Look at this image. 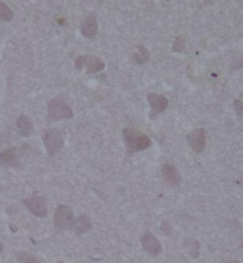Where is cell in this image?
I'll return each instance as SVG.
<instances>
[{"label": "cell", "mask_w": 243, "mask_h": 263, "mask_svg": "<svg viewBox=\"0 0 243 263\" xmlns=\"http://www.w3.org/2000/svg\"><path fill=\"white\" fill-rule=\"evenodd\" d=\"M123 141L130 152L145 151L152 145V141L147 134L134 128H124Z\"/></svg>", "instance_id": "1"}, {"label": "cell", "mask_w": 243, "mask_h": 263, "mask_svg": "<svg viewBox=\"0 0 243 263\" xmlns=\"http://www.w3.org/2000/svg\"><path fill=\"white\" fill-rule=\"evenodd\" d=\"M76 219L73 210L66 204H59L54 212L53 222L57 229L69 230L74 229Z\"/></svg>", "instance_id": "2"}, {"label": "cell", "mask_w": 243, "mask_h": 263, "mask_svg": "<svg viewBox=\"0 0 243 263\" xmlns=\"http://www.w3.org/2000/svg\"><path fill=\"white\" fill-rule=\"evenodd\" d=\"M47 114L53 121L68 120L73 118V110L65 100L55 98L50 100L47 105Z\"/></svg>", "instance_id": "3"}, {"label": "cell", "mask_w": 243, "mask_h": 263, "mask_svg": "<svg viewBox=\"0 0 243 263\" xmlns=\"http://www.w3.org/2000/svg\"><path fill=\"white\" fill-rule=\"evenodd\" d=\"M43 141L46 151L50 156H54L64 148V141L61 131L56 128H49L43 134Z\"/></svg>", "instance_id": "4"}, {"label": "cell", "mask_w": 243, "mask_h": 263, "mask_svg": "<svg viewBox=\"0 0 243 263\" xmlns=\"http://www.w3.org/2000/svg\"><path fill=\"white\" fill-rule=\"evenodd\" d=\"M23 203L35 217L46 218L48 215L47 201L43 196H32L23 199Z\"/></svg>", "instance_id": "5"}, {"label": "cell", "mask_w": 243, "mask_h": 263, "mask_svg": "<svg viewBox=\"0 0 243 263\" xmlns=\"http://www.w3.org/2000/svg\"><path fill=\"white\" fill-rule=\"evenodd\" d=\"M86 66L87 74H94L104 69L105 64L100 58L91 56H80L75 61V66L77 70H80Z\"/></svg>", "instance_id": "6"}, {"label": "cell", "mask_w": 243, "mask_h": 263, "mask_svg": "<svg viewBox=\"0 0 243 263\" xmlns=\"http://www.w3.org/2000/svg\"><path fill=\"white\" fill-rule=\"evenodd\" d=\"M142 248L147 254L155 257L159 256L162 252V245L154 234L147 231L140 238Z\"/></svg>", "instance_id": "7"}, {"label": "cell", "mask_w": 243, "mask_h": 263, "mask_svg": "<svg viewBox=\"0 0 243 263\" xmlns=\"http://www.w3.org/2000/svg\"><path fill=\"white\" fill-rule=\"evenodd\" d=\"M186 139L194 152L200 154L204 151L206 145V135L203 128H199L188 133Z\"/></svg>", "instance_id": "8"}, {"label": "cell", "mask_w": 243, "mask_h": 263, "mask_svg": "<svg viewBox=\"0 0 243 263\" xmlns=\"http://www.w3.org/2000/svg\"><path fill=\"white\" fill-rule=\"evenodd\" d=\"M147 100L151 109V114L157 115L164 112L168 106L169 100L163 95H158L155 93H150L147 95Z\"/></svg>", "instance_id": "9"}, {"label": "cell", "mask_w": 243, "mask_h": 263, "mask_svg": "<svg viewBox=\"0 0 243 263\" xmlns=\"http://www.w3.org/2000/svg\"><path fill=\"white\" fill-rule=\"evenodd\" d=\"M80 32L84 37L92 39L98 33V19L95 13H90L87 15L80 27Z\"/></svg>", "instance_id": "10"}, {"label": "cell", "mask_w": 243, "mask_h": 263, "mask_svg": "<svg viewBox=\"0 0 243 263\" xmlns=\"http://www.w3.org/2000/svg\"><path fill=\"white\" fill-rule=\"evenodd\" d=\"M162 176L165 185L169 187H175L181 182V175L177 167L171 164H166L162 168Z\"/></svg>", "instance_id": "11"}, {"label": "cell", "mask_w": 243, "mask_h": 263, "mask_svg": "<svg viewBox=\"0 0 243 263\" xmlns=\"http://www.w3.org/2000/svg\"><path fill=\"white\" fill-rule=\"evenodd\" d=\"M0 166L6 168H16L20 167V162L18 159L16 148H7L0 152Z\"/></svg>", "instance_id": "12"}, {"label": "cell", "mask_w": 243, "mask_h": 263, "mask_svg": "<svg viewBox=\"0 0 243 263\" xmlns=\"http://www.w3.org/2000/svg\"><path fill=\"white\" fill-rule=\"evenodd\" d=\"M18 133L21 137H28L34 132V125L28 116L22 114L16 120Z\"/></svg>", "instance_id": "13"}, {"label": "cell", "mask_w": 243, "mask_h": 263, "mask_svg": "<svg viewBox=\"0 0 243 263\" xmlns=\"http://www.w3.org/2000/svg\"><path fill=\"white\" fill-rule=\"evenodd\" d=\"M74 229L76 230V232L79 235L87 232L92 229L91 219L87 215L83 214V215H80V217L76 219Z\"/></svg>", "instance_id": "14"}, {"label": "cell", "mask_w": 243, "mask_h": 263, "mask_svg": "<svg viewBox=\"0 0 243 263\" xmlns=\"http://www.w3.org/2000/svg\"><path fill=\"white\" fill-rule=\"evenodd\" d=\"M185 247L188 250L192 258L196 259L199 256V251H200V243L199 241L192 239V238H188L185 242Z\"/></svg>", "instance_id": "15"}, {"label": "cell", "mask_w": 243, "mask_h": 263, "mask_svg": "<svg viewBox=\"0 0 243 263\" xmlns=\"http://www.w3.org/2000/svg\"><path fill=\"white\" fill-rule=\"evenodd\" d=\"M14 13L5 2L0 1V20L9 23L12 21Z\"/></svg>", "instance_id": "16"}, {"label": "cell", "mask_w": 243, "mask_h": 263, "mask_svg": "<svg viewBox=\"0 0 243 263\" xmlns=\"http://www.w3.org/2000/svg\"><path fill=\"white\" fill-rule=\"evenodd\" d=\"M149 58V52L144 46H138V51L134 54L133 60L135 63L140 64L146 62Z\"/></svg>", "instance_id": "17"}, {"label": "cell", "mask_w": 243, "mask_h": 263, "mask_svg": "<svg viewBox=\"0 0 243 263\" xmlns=\"http://www.w3.org/2000/svg\"><path fill=\"white\" fill-rule=\"evenodd\" d=\"M16 256L19 263H42L35 256L27 253H18Z\"/></svg>", "instance_id": "18"}, {"label": "cell", "mask_w": 243, "mask_h": 263, "mask_svg": "<svg viewBox=\"0 0 243 263\" xmlns=\"http://www.w3.org/2000/svg\"><path fill=\"white\" fill-rule=\"evenodd\" d=\"M185 47V41L181 36L176 38L173 43V51L181 52Z\"/></svg>", "instance_id": "19"}, {"label": "cell", "mask_w": 243, "mask_h": 263, "mask_svg": "<svg viewBox=\"0 0 243 263\" xmlns=\"http://www.w3.org/2000/svg\"><path fill=\"white\" fill-rule=\"evenodd\" d=\"M234 107L238 117L243 118V102L240 100H235Z\"/></svg>", "instance_id": "20"}, {"label": "cell", "mask_w": 243, "mask_h": 263, "mask_svg": "<svg viewBox=\"0 0 243 263\" xmlns=\"http://www.w3.org/2000/svg\"><path fill=\"white\" fill-rule=\"evenodd\" d=\"M161 231L165 234V235H169L172 232V226L170 223L167 222H163L162 226H161Z\"/></svg>", "instance_id": "21"}, {"label": "cell", "mask_w": 243, "mask_h": 263, "mask_svg": "<svg viewBox=\"0 0 243 263\" xmlns=\"http://www.w3.org/2000/svg\"><path fill=\"white\" fill-rule=\"evenodd\" d=\"M223 263H241L239 260H225Z\"/></svg>", "instance_id": "22"}, {"label": "cell", "mask_w": 243, "mask_h": 263, "mask_svg": "<svg viewBox=\"0 0 243 263\" xmlns=\"http://www.w3.org/2000/svg\"><path fill=\"white\" fill-rule=\"evenodd\" d=\"M2 251H3V246H2V242H0V255L2 254Z\"/></svg>", "instance_id": "23"}, {"label": "cell", "mask_w": 243, "mask_h": 263, "mask_svg": "<svg viewBox=\"0 0 243 263\" xmlns=\"http://www.w3.org/2000/svg\"><path fill=\"white\" fill-rule=\"evenodd\" d=\"M241 246H242V248H243V240L242 241V242H241Z\"/></svg>", "instance_id": "24"}]
</instances>
